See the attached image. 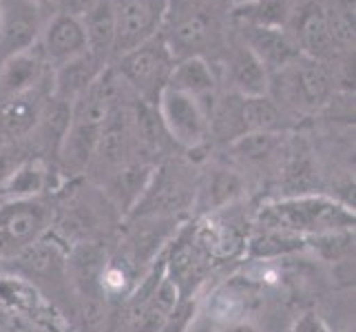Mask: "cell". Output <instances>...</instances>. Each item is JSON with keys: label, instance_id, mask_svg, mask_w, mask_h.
Segmentation results:
<instances>
[{"label": "cell", "instance_id": "obj_1", "mask_svg": "<svg viewBox=\"0 0 356 332\" xmlns=\"http://www.w3.org/2000/svg\"><path fill=\"white\" fill-rule=\"evenodd\" d=\"M354 211L334 198L318 193H299L268 202L257 213V226L273 228L308 239L337 230H354Z\"/></svg>", "mask_w": 356, "mask_h": 332}, {"label": "cell", "instance_id": "obj_2", "mask_svg": "<svg viewBox=\"0 0 356 332\" xmlns=\"http://www.w3.org/2000/svg\"><path fill=\"white\" fill-rule=\"evenodd\" d=\"M162 38L175 60L219 49L224 38L222 14L211 0H170L162 22Z\"/></svg>", "mask_w": 356, "mask_h": 332}, {"label": "cell", "instance_id": "obj_3", "mask_svg": "<svg viewBox=\"0 0 356 332\" xmlns=\"http://www.w3.org/2000/svg\"><path fill=\"white\" fill-rule=\"evenodd\" d=\"M268 93L275 104H286L297 111H316L334 93V80L325 63L299 56L290 65L270 73Z\"/></svg>", "mask_w": 356, "mask_h": 332}, {"label": "cell", "instance_id": "obj_4", "mask_svg": "<svg viewBox=\"0 0 356 332\" xmlns=\"http://www.w3.org/2000/svg\"><path fill=\"white\" fill-rule=\"evenodd\" d=\"M173 65L175 58L170 56L162 33H155L153 38L142 42L140 47L120 56L115 76L129 84L140 102L155 106L157 95L168 84Z\"/></svg>", "mask_w": 356, "mask_h": 332}, {"label": "cell", "instance_id": "obj_5", "mask_svg": "<svg viewBox=\"0 0 356 332\" xmlns=\"http://www.w3.org/2000/svg\"><path fill=\"white\" fill-rule=\"evenodd\" d=\"M54 221V208L40 198L7 200L0 204V260L22 253L42 239Z\"/></svg>", "mask_w": 356, "mask_h": 332}, {"label": "cell", "instance_id": "obj_6", "mask_svg": "<svg viewBox=\"0 0 356 332\" xmlns=\"http://www.w3.org/2000/svg\"><path fill=\"white\" fill-rule=\"evenodd\" d=\"M155 109L162 129L179 146L197 149L200 144H204L208 131H211V111L197 97L181 93L166 84L162 93L157 95Z\"/></svg>", "mask_w": 356, "mask_h": 332}, {"label": "cell", "instance_id": "obj_7", "mask_svg": "<svg viewBox=\"0 0 356 332\" xmlns=\"http://www.w3.org/2000/svg\"><path fill=\"white\" fill-rule=\"evenodd\" d=\"M168 3L170 0H113V56L120 58L159 33Z\"/></svg>", "mask_w": 356, "mask_h": 332}, {"label": "cell", "instance_id": "obj_8", "mask_svg": "<svg viewBox=\"0 0 356 332\" xmlns=\"http://www.w3.org/2000/svg\"><path fill=\"white\" fill-rule=\"evenodd\" d=\"M292 24V40L297 42L301 56L325 63L339 56V47H343L334 33V22L325 5L316 3H305L301 9L290 14Z\"/></svg>", "mask_w": 356, "mask_h": 332}, {"label": "cell", "instance_id": "obj_9", "mask_svg": "<svg viewBox=\"0 0 356 332\" xmlns=\"http://www.w3.org/2000/svg\"><path fill=\"white\" fill-rule=\"evenodd\" d=\"M0 306L22 317L31 326H42L47 332H58L63 326V319L54 310V306L24 277L0 275Z\"/></svg>", "mask_w": 356, "mask_h": 332}, {"label": "cell", "instance_id": "obj_10", "mask_svg": "<svg viewBox=\"0 0 356 332\" xmlns=\"http://www.w3.org/2000/svg\"><path fill=\"white\" fill-rule=\"evenodd\" d=\"M42 82H38L29 91L0 102V135H5L9 140H22V138H27L29 133H33V129L38 127L47 102L51 100V95H54L51 80H49V84H42Z\"/></svg>", "mask_w": 356, "mask_h": 332}, {"label": "cell", "instance_id": "obj_11", "mask_svg": "<svg viewBox=\"0 0 356 332\" xmlns=\"http://www.w3.org/2000/svg\"><path fill=\"white\" fill-rule=\"evenodd\" d=\"M241 42L261 60V65L273 73L290 65L301 56L297 42L286 27H268V24H243Z\"/></svg>", "mask_w": 356, "mask_h": 332}, {"label": "cell", "instance_id": "obj_12", "mask_svg": "<svg viewBox=\"0 0 356 332\" xmlns=\"http://www.w3.org/2000/svg\"><path fill=\"white\" fill-rule=\"evenodd\" d=\"M87 52V33H84L82 20L71 14H60L47 24L42 35V58L56 67L69 63V60Z\"/></svg>", "mask_w": 356, "mask_h": 332}, {"label": "cell", "instance_id": "obj_13", "mask_svg": "<svg viewBox=\"0 0 356 332\" xmlns=\"http://www.w3.org/2000/svg\"><path fill=\"white\" fill-rule=\"evenodd\" d=\"M42 80H44L42 54L33 52V47L3 58L0 60V102L33 89Z\"/></svg>", "mask_w": 356, "mask_h": 332}, {"label": "cell", "instance_id": "obj_14", "mask_svg": "<svg viewBox=\"0 0 356 332\" xmlns=\"http://www.w3.org/2000/svg\"><path fill=\"white\" fill-rule=\"evenodd\" d=\"M106 69V63L97 56L84 52L82 56L69 60V63L56 67L51 73V93L63 102H73L89 87V84Z\"/></svg>", "mask_w": 356, "mask_h": 332}, {"label": "cell", "instance_id": "obj_15", "mask_svg": "<svg viewBox=\"0 0 356 332\" xmlns=\"http://www.w3.org/2000/svg\"><path fill=\"white\" fill-rule=\"evenodd\" d=\"M228 80L232 89L243 97L268 95L270 73L243 42L232 47L228 54Z\"/></svg>", "mask_w": 356, "mask_h": 332}, {"label": "cell", "instance_id": "obj_16", "mask_svg": "<svg viewBox=\"0 0 356 332\" xmlns=\"http://www.w3.org/2000/svg\"><path fill=\"white\" fill-rule=\"evenodd\" d=\"M35 35H38V14L33 5L20 0L14 11L0 16V60L31 49Z\"/></svg>", "mask_w": 356, "mask_h": 332}, {"label": "cell", "instance_id": "obj_17", "mask_svg": "<svg viewBox=\"0 0 356 332\" xmlns=\"http://www.w3.org/2000/svg\"><path fill=\"white\" fill-rule=\"evenodd\" d=\"M168 87L197 97L202 104H206V97H213L217 87L213 65L208 63V58L202 56L175 60L168 76Z\"/></svg>", "mask_w": 356, "mask_h": 332}, {"label": "cell", "instance_id": "obj_18", "mask_svg": "<svg viewBox=\"0 0 356 332\" xmlns=\"http://www.w3.org/2000/svg\"><path fill=\"white\" fill-rule=\"evenodd\" d=\"M80 20L84 33H87V52L106 63L108 56L113 54L115 40L113 0H97Z\"/></svg>", "mask_w": 356, "mask_h": 332}, {"label": "cell", "instance_id": "obj_19", "mask_svg": "<svg viewBox=\"0 0 356 332\" xmlns=\"http://www.w3.org/2000/svg\"><path fill=\"white\" fill-rule=\"evenodd\" d=\"M239 125L243 133H277L281 127V111L270 95H239Z\"/></svg>", "mask_w": 356, "mask_h": 332}, {"label": "cell", "instance_id": "obj_20", "mask_svg": "<svg viewBox=\"0 0 356 332\" xmlns=\"http://www.w3.org/2000/svg\"><path fill=\"white\" fill-rule=\"evenodd\" d=\"M47 166L40 157H27L16 168V173L9 177V182L3 187L0 195L7 200H29L38 198L47 187Z\"/></svg>", "mask_w": 356, "mask_h": 332}, {"label": "cell", "instance_id": "obj_21", "mask_svg": "<svg viewBox=\"0 0 356 332\" xmlns=\"http://www.w3.org/2000/svg\"><path fill=\"white\" fill-rule=\"evenodd\" d=\"M245 248H248L250 257L273 260V257L303 251L305 239H301L297 235H288V232H281V230H273V228H259L245 239Z\"/></svg>", "mask_w": 356, "mask_h": 332}, {"label": "cell", "instance_id": "obj_22", "mask_svg": "<svg viewBox=\"0 0 356 332\" xmlns=\"http://www.w3.org/2000/svg\"><path fill=\"white\" fill-rule=\"evenodd\" d=\"M279 146L281 140L277 133H243L237 140H232V151L248 164L270 162Z\"/></svg>", "mask_w": 356, "mask_h": 332}, {"label": "cell", "instance_id": "obj_23", "mask_svg": "<svg viewBox=\"0 0 356 332\" xmlns=\"http://www.w3.org/2000/svg\"><path fill=\"white\" fill-rule=\"evenodd\" d=\"M237 16L245 24H268V27H286L290 18L288 0H252L237 7Z\"/></svg>", "mask_w": 356, "mask_h": 332}, {"label": "cell", "instance_id": "obj_24", "mask_svg": "<svg viewBox=\"0 0 356 332\" xmlns=\"http://www.w3.org/2000/svg\"><path fill=\"white\" fill-rule=\"evenodd\" d=\"M241 191V182L237 175L228 173V171H217V175L208 182V204L215 208H226V204H232Z\"/></svg>", "mask_w": 356, "mask_h": 332}, {"label": "cell", "instance_id": "obj_25", "mask_svg": "<svg viewBox=\"0 0 356 332\" xmlns=\"http://www.w3.org/2000/svg\"><path fill=\"white\" fill-rule=\"evenodd\" d=\"M29 155L24 153L20 146L11 144V146H5V149H0V191L3 187L9 182V177L16 173V168L27 159Z\"/></svg>", "mask_w": 356, "mask_h": 332}, {"label": "cell", "instance_id": "obj_26", "mask_svg": "<svg viewBox=\"0 0 356 332\" xmlns=\"http://www.w3.org/2000/svg\"><path fill=\"white\" fill-rule=\"evenodd\" d=\"M193 317H195V303L193 301H179L157 332H184L188 328Z\"/></svg>", "mask_w": 356, "mask_h": 332}, {"label": "cell", "instance_id": "obj_27", "mask_svg": "<svg viewBox=\"0 0 356 332\" xmlns=\"http://www.w3.org/2000/svg\"><path fill=\"white\" fill-rule=\"evenodd\" d=\"M330 9L334 11L339 18H343L348 24L354 27V14H356V0H332Z\"/></svg>", "mask_w": 356, "mask_h": 332}, {"label": "cell", "instance_id": "obj_28", "mask_svg": "<svg viewBox=\"0 0 356 332\" xmlns=\"http://www.w3.org/2000/svg\"><path fill=\"white\" fill-rule=\"evenodd\" d=\"M292 332H330L314 315H308V317H303L301 322L294 326Z\"/></svg>", "mask_w": 356, "mask_h": 332}, {"label": "cell", "instance_id": "obj_29", "mask_svg": "<svg viewBox=\"0 0 356 332\" xmlns=\"http://www.w3.org/2000/svg\"><path fill=\"white\" fill-rule=\"evenodd\" d=\"M222 332H257L250 324H243V322H235V324H228Z\"/></svg>", "mask_w": 356, "mask_h": 332}, {"label": "cell", "instance_id": "obj_30", "mask_svg": "<svg viewBox=\"0 0 356 332\" xmlns=\"http://www.w3.org/2000/svg\"><path fill=\"white\" fill-rule=\"evenodd\" d=\"M248 3H252V0H232V5H235V7H241V5H248Z\"/></svg>", "mask_w": 356, "mask_h": 332}, {"label": "cell", "instance_id": "obj_31", "mask_svg": "<svg viewBox=\"0 0 356 332\" xmlns=\"http://www.w3.org/2000/svg\"><path fill=\"white\" fill-rule=\"evenodd\" d=\"M0 275H3V268H0Z\"/></svg>", "mask_w": 356, "mask_h": 332}, {"label": "cell", "instance_id": "obj_32", "mask_svg": "<svg viewBox=\"0 0 356 332\" xmlns=\"http://www.w3.org/2000/svg\"><path fill=\"white\" fill-rule=\"evenodd\" d=\"M0 16H3V11H0Z\"/></svg>", "mask_w": 356, "mask_h": 332}]
</instances>
